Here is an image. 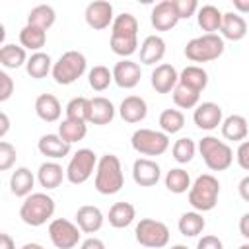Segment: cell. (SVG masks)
Masks as SVG:
<instances>
[{"label":"cell","instance_id":"1","mask_svg":"<svg viewBox=\"0 0 249 249\" xmlns=\"http://www.w3.org/2000/svg\"><path fill=\"white\" fill-rule=\"evenodd\" d=\"M124 185V175H123V165L121 160L115 154H103L97 161L95 169V181L93 187L99 195H117Z\"/></svg>","mask_w":249,"mask_h":249},{"label":"cell","instance_id":"2","mask_svg":"<svg viewBox=\"0 0 249 249\" xmlns=\"http://www.w3.org/2000/svg\"><path fill=\"white\" fill-rule=\"evenodd\" d=\"M54 208H56V204L51 195L31 193L29 196L23 198V202L19 206V218L23 224H27L31 228H39L53 218Z\"/></svg>","mask_w":249,"mask_h":249},{"label":"cell","instance_id":"3","mask_svg":"<svg viewBox=\"0 0 249 249\" xmlns=\"http://www.w3.org/2000/svg\"><path fill=\"white\" fill-rule=\"evenodd\" d=\"M220 181L212 173L198 175L189 189V204L196 212H210L218 204Z\"/></svg>","mask_w":249,"mask_h":249},{"label":"cell","instance_id":"4","mask_svg":"<svg viewBox=\"0 0 249 249\" xmlns=\"http://www.w3.org/2000/svg\"><path fill=\"white\" fill-rule=\"evenodd\" d=\"M226 43L222 39V35L218 33H202L198 37H193L187 45H185V56L191 62H212L216 58H220L224 54Z\"/></svg>","mask_w":249,"mask_h":249},{"label":"cell","instance_id":"5","mask_svg":"<svg viewBox=\"0 0 249 249\" xmlns=\"http://www.w3.org/2000/svg\"><path fill=\"white\" fill-rule=\"evenodd\" d=\"M198 152L202 156V161L210 171H226L233 163V150L228 142L218 140L216 136L208 134L202 136L198 142Z\"/></svg>","mask_w":249,"mask_h":249},{"label":"cell","instance_id":"6","mask_svg":"<svg viewBox=\"0 0 249 249\" xmlns=\"http://www.w3.org/2000/svg\"><path fill=\"white\" fill-rule=\"evenodd\" d=\"M88 70V60L80 51H66L53 66V80L58 86H70L80 80Z\"/></svg>","mask_w":249,"mask_h":249},{"label":"cell","instance_id":"7","mask_svg":"<svg viewBox=\"0 0 249 249\" xmlns=\"http://www.w3.org/2000/svg\"><path fill=\"white\" fill-rule=\"evenodd\" d=\"M132 150L138 152L140 156H161L169 148V136L161 130L154 128H138L130 136Z\"/></svg>","mask_w":249,"mask_h":249},{"label":"cell","instance_id":"8","mask_svg":"<svg viewBox=\"0 0 249 249\" xmlns=\"http://www.w3.org/2000/svg\"><path fill=\"white\" fill-rule=\"evenodd\" d=\"M134 237L142 247L161 249L169 243V228L154 218H142L134 228Z\"/></svg>","mask_w":249,"mask_h":249},{"label":"cell","instance_id":"9","mask_svg":"<svg viewBox=\"0 0 249 249\" xmlns=\"http://www.w3.org/2000/svg\"><path fill=\"white\" fill-rule=\"evenodd\" d=\"M97 161H99V158H97V154L93 150H89V148L78 150L70 158V161L66 165V179H68V183L84 185L93 175V171L97 169Z\"/></svg>","mask_w":249,"mask_h":249},{"label":"cell","instance_id":"10","mask_svg":"<svg viewBox=\"0 0 249 249\" xmlns=\"http://www.w3.org/2000/svg\"><path fill=\"white\" fill-rule=\"evenodd\" d=\"M80 235L82 230L78 228V224L66 218H54L49 224V237L56 249H74L80 243Z\"/></svg>","mask_w":249,"mask_h":249},{"label":"cell","instance_id":"11","mask_svg":"<svg viewBox=\"0 0 249 249\" xmlns=\"http://www.w3.org/2000/svg\"><path fill=\"white\" fill-rule=\"evenodd\" d=\"M84 18H86V23H88L91 29H95V31L107 29V27L113 25V21H115V16H113V4L107 2V0H95V2H89V4L86 6Z\"/></svg>","mask_w":249,"mask_h":249},{"label":"cell","instance_id":"12","mask_svg":"<svg viewBox=\"0 0 249 249\" xmlns=\"http://www.w3.org/2000/svg\"><path fill=\"white\" fill-rule=\"evenodd\" d=\"M140 78H142V68L138 62H134L130 58H121L113 66V82L123 89L136 88L140 84Z\"/></svg>","mask_w":249,"mask_h":249},{"label":"cell","instance_id":"13","mask_svg":"<svg viewBox=\"0 0 249 249\" xmlns=\"http://www.w3.org/2000/svg\"><path fill=\"white\" fill-rule=\"evenodd\" d=\"M150 21H152V27L156 31H169V29H173L181 21L179 19V14L175 10L173 0H161V2H158L152 8Z\"/></svg>","mask_w":249,"mask_h":249},{"label":"cell","instance_id":"14","mask_svg":"<svg viewBox=\"0 0 249 249\" xmlns=\"http://www.w3.org/2000/svg\"><path fill=\"white\" fill-rule=\"evenodd\" d=\"M193 121L200 130H214L218 126H222V107L214 101H202L195 107L193 113Z\"/></svg>","mask_w":249,"mask_h":249},{"label":"cell","instance_id":"15","mask_svg":"<svg viewBox=\"0 0 249 249\" xmlns=\"http://www.w3.org/2000/svg\"><path fill=\"white\" fill-rule=\"evenodd\" d=\"M161 177L160 163L152 158H138L132 163V179L140 187H154Z\"/></svg>","mask_w":249,"mask_h":249},{"label":"cell","instance_id":"16","mask_svg":"<svg viewBox=\"0 0 249 249\" xmlns=\"http://www.w3.org/2000/svg\"><path fill=\"white\" fill-rule=\"evenodd\" d=\"M150 82H152V88L158 93H171L175 89V86L179 84V72L175 70L173 64L163 62V64H158L152 70Z\"/></svg>","mask_w":249,"mask_h":249},{"label":"cell","instance_id":"17","mask_svg":"<svg viewBox=\"0 0 249 249\" xmlns=\"http://www.w3.org/2000/svg\"><path fill=\"white\" fill-rule=\"evenodd\" d=\"M105 216L103 212L93 204H84L76 210V224L84 233H95L103 228Z\"/></svg>","mask_w":249,"mask_h":249},{"label":"cell","instance_id":"18","mask_svg":"<svg viewBox=\"0 0 249 249\" xmlns=\"http://www.w3.org/2000/svg\"><path fill=\"white\" fill-rule=\"evenodd\" d=\"M119 115L124 123H130V124H136V123H142L148 115V105L146 101L140 97V95H128L121 101L119 105Z\"/></svg>","mask_w":249,"mask_h":249},{"label":"cell","instance_id":"19","mask_svg":"<svg viewBox=\"0 0 249 249\" xmlns=\"http://www.w3.org/2000/svg\"><path fill=\"white\" fill-rule=\"evenodd\" d=\"M222 39L228 41H241L247 35V21L243 16L237 12H226L222 18V27H220Z\"/></svg>","mask_w":249,"mask_h":249},{"label":"cell","instance_id":"20","mask_svg":"<svg viewBox=\"0 0 249 249\" xmlns=\"http://www.w3.org/2000/svg\"><path fill=\"white\" fill-rule=\"evenodd\" d=\"M113 119H115V105L111 103V99H107L103 95H97V97L89 99V119H88V123L103 126V124H109Z\"/></svg>","mask_w":249,"mask_h":249},{"label":"cell","instance_id":"21","mask_svg":"<svg viewBox=\"0 0 249 249\" xmlns=\"http://www.w3.org/2000/svg\"><path fill=\"white\" fill-rule=\"evenodd\" d=\"M37 150L49 158V160H60V158H66L70 154V144L64 142L58 134H43L37 142Z\"/></svg>","mask_w":249,"mask_h":249},{"label":"cell","instance_id":"22","mask_svg":"<svg viewBox=\"0 0 249 249\" xmlns=\"http://www.w3.org/2000/svg\"><path fill=\"white\" fill-rule=\"evenodd\" d=\"M35 113L45 123H56L62 115V105L56 95L53 93H41L35 99Z\"/></svg>","mask_w":249,"mask_h":249},{"label":"cell","instance_id":"23","mask_svg":"<svg viewBox=\"0 0 249 249\" xmlns=\"http://www.w3.org/2000/svg\"><path fill=\"white\" fill-rule=\"evenodd\" d=\"M222 136L230 142H243L247 138V132H249V123L243 115H230L222 121Z\"/></svg>","mask_w":249,"mask_h":249},{"label":"cell","instance_id":"24","mask_svg":"<svg viewBox=\"0 0 249 249\" xmlns=\"http://www.w3.org/2000/svg\"><path fill=\"white\" fill-rule=\"evenodd\" d=\"M64 177H66V169H62V165L56 163V161H45L37 169V181L47 191H53V189L60 187Z\"/></svg>","mask_w":249,"mask_h":249},{"label":"cell","instance_id":"25","mask_svg":"<svg viewBox=\"0 0 249 249\" xmlns=\"http://www.w3.org/2000/svg\"><path fill=\"white\" fill-rule=\"evenodd\" d=\"M35 187V175L31 173V169L27 167H16V171H12L10 175V191L12 195L25 198L33 193Z\"/></svg>","mask_w":249,"mask_h":249},{"label":"cell","instance_id":"26","mask_svg":"<svg viewBox=\"0 0 249 249\" xmlns=\"http://www.w3.org/2000/svg\"><path fill=\"white\" fill-rule=\"evenodd\" d=\"M165 56V41L160 35H148L140 45V62L156 64Z\"/></svg>","mask_w":249,"mask_h":249},{"label":"cell","instance_id":"27","mask_svg":"<svg viewBox=\"0 0 249 249\" xmlns=\"http://www.w3.org/2000/svg\"><path fill=\"white\" fill-rule=\"evenodd\" d=\"M136 218V208L134 204L130 202H115L111 208H109V214H107V220L113 228L117 230H123V228H128Z\"/></svg>","mask_w":249,"mask_h":249},{"label":"cell","instance_id":"28","mask_svg":"<svg viewBox=\"0 0 249 249\" xmlns=\"http://www.w3.org/2000/svg\"><path fill=\"white\" fill-rule=\"evenodd\" d=\"M0 64L6 70H18L27 64V53L21 45L14 43H4L0 49Z\"/></svg>","mask_w":249,"mask_h":249},{"label":"cell","instance_id":"29","mask_svg":"<svg viewBox=\"0 0 249 249\" xmlns=\"http://www.w3.org/2000/svg\"><path fill=\"white\" fill-rule=\"evenodd\" d=\"M179 84L200 93L208 86V72L198 64H189L179 72Z\"/></svg>","mask_w":249,"mask_h":249},{"label":"cell","instance_id":"30","mask_svg":"<svg viewBox=\"0 0 249 249\" xmlns=\"http://www.w3.org/2000/svg\"><path fill=\"white\" fill-rule=\"evenodd\" d=\"M222 18H224V14H222L216 6H212V4H204V6H200L198 12H196L198 27H200L204 33H216V31H220V27H222Z\"/></svg>","mask_w":249,"mask_h":249},{"label":"cell","instance_id":"31","mask_svg":"<svg viewBox=\"0 0 249 249\" xmlns=\"http://www.w3.org/2000/svg\"><path fill=\"white\" fill-rule=\"evenodd\" d=\"M47 43V31L41 29V27H35V25H29L25 23L19 31V45L25 49V51H33V53H39Z\"/></svg>","mask_w":249,"mask_h":249},{"label":"cell","instance_id":"32","mask_svg":"<svg viewBox=\"0 0 249 249\" xmlns=\"http://www.w3.org/2000/svg\"><path fill=\"white\" fill-rule=\"evenodd\" d=\"M64 142H68L70 146L74 142H80L86 138L88 134V123L86 121H78V119H64L58 124V132H56Z\"/></svg>","mask_w":249,"mask_h":249},{"label":"cell","instance_id":"33","mask_svg":"<svg viewBox=\"0 0 249 249\" xmlns=\"http://www.w3.org/2000/svg\"><path fill=\"white\" fill-rule=\"evenodd\" d=\"M53 66H54L53 58H51L47 53L39 51V53H33V54L27 58L25 72H27L31 78L41 80V78H47V74H53Z\"/></svg>","mask_w":249,"mask_h":249},{"label":"cell","instance_id":"34","mask_svg":"<svg viewBox=\"0 0 249 249\" xmlns=\"http://www.w3.org/2000/svg\"><path fill=\"white\" fill-rule=\"evenodd\" d=\"M177 228H179L181 235H185V237H196L206 228V220L202 218V212H196V210L183 212L181 218H179V222H177Z\"/></svg>","mask_w":249,"mask_h":249},{"label":"cell","instance_id":"35","mask_svg":"<svg viewBox=\"0 0 249 249\" xmlns=\"http://www.w3.org/2000/svg\"><path fill=\"white\" fill-rule=\"evenodd\" d=\"M54 21H56V12L49 4H39V6L31 8L29 14H27V23L35 25V27H41L45 31H49L54 25Z\"/></svg>","mask_w":249,"mask_h":249},{"label":"cell","instance_id":"36","mask_svg":"<svg viewBox=\"0 0 249 249\" xmlns=\"http://www.w3.org/2000/svg\"><path fill=\"white\" fill-rule=\"evenodd\" d=\"M191 175L183 167H173L165 173V189L173 195H183L191 189Z\"/></svg>","mask_w":249,"mask_h":249},{"label":"cell","instance_id":"37","mask_svg":"<svg viewBox=\"0 0 249 249\" xmlns=\"http://www.w3.org/2000/svg\"><path fill=\"white\" fill-rule=\"evenodd\" d=\"M111 37H138V19L128 12L119 14L111 25Z\"/></svg>","mask_w":249,"mask_h":249},{"label":"cell","instance_id":"38","mask_svg":"<svg viewBox=\"0 0 249 249\" xmlns=\"http://www.w3.org/2000/svg\"><path fill=\"white\" fill-rule=\"evenodd\" d=\"M158 123H160L161 132H165L167 136L169 134H177L185 126V115L179 109H163L160 119H158Z\"/></svg>","mask_w":249,"mask_h":249},{"label":"cell","instance_id":"39","mask_svg":"<svg viewBox=\"0 0 249 249\" xmlns=\"http://www.w3.org/2000/svg\"><path fill=\"white\" fill-rule=\"evenodd\" d=\"M111 82H113V70H109L103 64H97L88 72V84L93 91H105L111 86Z\"/></svg>","mask_w":249,"mask_h":249},{"label":"cell","instance_id":"40","mask_svg":"<svg viewBox=\"0 0 249 249\" xmlns=\"http://www.w3.org/2000/svg\"><path fill=\"white\" fill-rule=\"evenodd\" d=\"M171 95H173V103L179 109H195L198 105V101H200V93L191 89V88H187V86H183V84H177L175 89L171 91Z\"/></svg>","mask_w":249,"mask_h":249},{"label":"cell","instance_id":"41","mask_svg":"<svg viewBox=\"0 0 249 249\" xmlns=\"http://www.w3.org/2000/svg\"><path fill=\"white\" fill-rule=\"evenodd\" d=\"M196 150H198V146L195 144V140L183 136V138L175 140V144H173V148H171V154H173V160H175L177 163H189V161L195 158Z\"/></svg>","mask_w":249,"mask_h":249},{"label":"cell","instance_id":"42","mask_svg":"<svg viewBox=\"0 0 249 249\" xmlns=\"http://www.w3.org/2000/svg\"><path fill=\"white\" fill-rule=\"evenodd\" d=\"M64 113H66V119H78V121H86L89 119V99L88 97H72L66 107H64Z\"/></svg>","mask_w":249,"mask_h":249},{"label":"cell","instance_id":"43","mask_svg":"<svg viewBox=\"0 0 249 249\" xmlns=\"http://www.w3.org/2000/svg\"><path fill=\"white\" fill-rule=\"evenodd\" d=\"M109 47L121 58H128L138 51V37H111Z\"/></svg>","mask_w":249,"mask_h":249},{"label":"cell","instance_id":"44","mask_svg":"<svg viewBox=\"0 0 249 249\" xmlns=\"http://www.w3.org/2000/svg\"><path fill=\"white\" fill-rule=\"evenodd\" d=\"M16 158H18L16 148L10 142L2 140L0 142V171H8L16 163Z\"/></svg>","mask_w":249,"mask_h":249},{"label":"cell","instance_id":"45","mask_svg":"<svg viewBox=\"0 0 249 249\" xmlns=\"http://www.w3.org/2000/svg\"><path fill=\"white\" fill-rule=\"evenodd\" d=\"M175 10L179 14V19H189L198 12V2L196 0H173Z\"/></svg>","mask_w":249,"mask_h":249},{"label":"cell","instance_id":"46","mask_svg":"<svg viewBox=\"0 0 249 249\" xmlns=\"http://www.w3.org/2000/svg\"><path fill=\"white\" fill-rule=\"evenodd\" d=\"M14 93V80L6 70L0 72V101H8Z\"/></svg>","mask_w":249,"mask_h":249},{"label":"cell","instance_id":"47","mask_svg":"<svg viewBox=\"0 0 249 249\" xmlns=\"http://www.w3.org/2000/svg\"><path fill=\"white\" fill-rule=\"evenodd\" d=\"M235 160L243 171H249V140H243L235 150Z\"/></svg>","mask_w":249,"mask_h":249},{"label":"cell","instance_id":"48","mask_svg":"<svg viewBox=\"0 0 249 249\" xmlns=\"http://www.w3.org/2000/svg\"><path fill=\"white\" fill-rule=\"evenodd\" d=\"M196 249H224V243L218 235H202L196 241Z\"/></svg>","mask_w":249,"mask_h":249},{"label":"cell","instance_id":"49","mask_svg":"<svg viewBox=\"0 0 249 249\" xmlns=\"http://www.w3.org/2000/svg\"><path fill=\"white\" fill-rule=\"evenodd\" d=\"M80 249H107L99 237H88L80 243Z\"/></svg>","mask_w":249,"mask_h":249},{"label":"cell","instance_id":"50","mask_svg":"<svg viewBox=\"0 0 249 249\" xmlns=\"http://www.w3.org/2000/svg\"><path fill=\"white\" fill-rule=\"evenodd\" d=\"M237 193H239V196H241L245 202H249V175H245V177L239 181Z\"/></svg>","mask_w":249,"mask_h":249},{"label":"cell","instance_id":"51","mask_svg":"<svg viewBox=\"0 0 249 249\" xmlns=\"http://www.w3.org/2000/svg\"><path fill=\"white\" fill-rule=\"evenodd\" d=\"M0 249H16V241H14L12 235L6 233V231L0 233Z\"/></svg>","mask_w":249,"mask_h":249},{"label":"cell","instance_id":"52","mask_svg":"<svg viewBox=\"0 0 249 249\" xmlns=\"http://www.w3.org/2000/svg\"><path fill=\"white\" fill-rule=\"evenodd\" d=\"M239 233L249 239V212H245L241 218H239Z\"/></svg>","mask_w":249,"mask_h":249},{"label":"cell","instance_id":"53","mask_svg":"<svg viewBox=\"0 0 249 249\" xmlns=\"http://www.w3.org/2000/svg\"><path fill=\"white\" fill-rule=\"evenodd\" d=\"M233 10L243 16V14H249V0H233Z\"/></svg>","mask_w":249,"mask_h":249},{"label":"cell","instance_id":"54","mask_svg":"<svg viewBox=\"0 0 249 249\" xmlns=\"http://www.w3.org/2000/svg\"><path fill=\"white\" fill-rule=\"evenodd\" d=\"M0 123H2V126H0V138H4L8 134V130H10V119H8V115L4 111L0 113Z\"/></svg>","mask_w":249,"mask_h":249},{"label":"cell","instance_id":"55","mask_svg":"<svg viewBox=\"0 0 249 249\" xmlns=\"http://www.w3.org/2000/svg\"><path fill=\"white\" fill-rule=\"evenodd\" d=\"M21 249H45L41 243H25V245H21Z\"/></svg>","mask_w":249,"mask_h":249},{"label":"cell","instance_id":"56","mask_svg":"<svg viewBox=\"0 0 249 249\" xmlns=\"http://www.w3.org/2000/svg\"><path fill=\"white\" fill-rule=\"evenodd\" d=\"M169 249H189L187 245H181V243H177V245H171Z\"/></svg>","mask_w":249,"mask_h":249},{"label":"cell","instance_id":"57","mask_svg":"<svg viewBox=\"0 0 249 249\" xmlns=\"http://www.w3.org/2000/svg\"><path fill=\"white\" fill-rule=\"evenodd\" d=\"M237 249H249V243H243V245H239Z\"/></svg>","mask_w":249,"mask_h":249}]
</instances>
